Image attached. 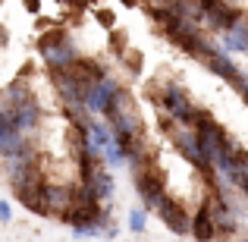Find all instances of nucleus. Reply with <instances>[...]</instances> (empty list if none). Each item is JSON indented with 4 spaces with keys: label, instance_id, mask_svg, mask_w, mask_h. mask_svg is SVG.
Masks as SVG:
<instances>
[{
    "label": "nucleus",
    "instance_id": "nucleus-1",
    "mask_svg": "<svg viewBox=\"0 0 248 242\" xmlns=\"http://www.w3.org/2000/svg\"><path fill=\"white\" fill-rule=\"evenodd\" d=\"M164 129H167L170 142H173L176 154H182V161L192 163V167L201 173V179L211 186V182L217 179V170H214L211 158L204 154V148H201V142H198V135H195V129H192V126H182V123H173V120H167V116H164Z\"/></svg>",
    "mask_w": 248,
    "mask_h": 242
},
{
    "label": "nucleus",
    "instance_id": "nucleus-2",
    "mask_svg": "<svg viewBox=\"0 0 248 242\" xmlns=\"http://www.w3.org/2000/svg\"><path fill=\"white\" fill-rule=\"evenodd\" d=\"M132 176H135V192H139L145 211H157V208L167 201V182H164V173H160L157 161L145 163V167H141L139 173H132Z\"/></svg>",
    "mask_w": 248,
    "mask_h": 242
},
{
    "label": "nucleus",
    "instance_id": "nucleus-3",
    "mask_svg": "<svg viewBox=\"0 0 248 242\" xmlns=\"http://www.w3.org/2000/svg\"><path fill=\"white\" fill-rule=\"evenodd\" d=\"M38 54H41L47 73H54V69H69L76 60H79V50L73 48V41H69L63 32H54V35L41 38V44H38Z\"/></svg>",
    "mask_w": 248,
    "mask_h": 242
},
{
    "label": "nucleus",
    "instance_id": "nucleus-4",
    "mask_svg": "<svg viewBox=\"0 0 248 242\" xmlns=\"http://www.w3.org/2000/svg\"><path fill=\"white\" fill-rule=\"evenodd\" d=\"M201 63H204V66L211 69V73L217 76V79L230 82L236 91L242 88V85H248V73H242V66H239V63L232 60V54L223 48V44H217V48H214V54H211V57H204Z\"/></svg>",
    "mask_w": 248,
    "mask_h": 242
},
{
    "label": "nucleus",
    "instance_id": "nucleus-5",
    "mask_svg": "<svg viewBox=\"0 0 248 242\" xmlns=\"http://www.w3.org/2000/svg\"><path fill=\"white\" fill-rule=\"evenodd\" d=\"M201 13H204V29L211 32V35H217V32L223 35L245 10L236 6V3H230V0H201Z\"/></svg>",
    "mask_w": 248,
    "mask_h": 242
},
{
    "label": "nucleus",
    "instance_id": "nucleus-6",
    "mask_svg": "<svg viewBox=\"0 0 248 242\" xmlns=\"http://www.w3.org/2000/svg\"><path fill=\"white\" fill-rule=\"evenodd\" d=\"M120 88H123V82L116 79L113 73H104L94 85H88V88H85V107H88V113L91 116H101L104 110H107L110 97H113Z\"/></svg>",
    "mask_w": 248,
    "mask_h": 242
},
{
    "label": "nucleus",
    "instance_id": "nucleus-7",
    "mask_svg": "<svg viewBox=\"0 0 248 242\" xmlns=\"http://www.w3.org/2000/svg\"><path fill=\"white\" fill-rule=\"evenodd\" d=\"M76 201V186L69 182H44V214L63 217Z\"/></svg>",
    "mask_w": 248,
    "mask_h": 242
},
{
    "label": "nucleus",
    "instance_id": "nucleus-8",
    "mask_svg": "<svg viewBox=\"0 0 248 242\" xmlns=\"http://www.w3.org/2000/svg\"><path fill=\"white\" fill-rule=\"evenodd\" d=\"M82 186H88L91 192H94V198L101 201V205H110V198H113V189H116V182H113V176H110V167L101 161L94 170H91V176L82 182Z\"/></svg>",
    "mask_w": 248,
    "mask_h": 242
},
{
    "label": "nucleus",
    "instance_id": "nucleus-9",
    "mask_svg": "<svg viewBox=\"0 0 248 242\" xmlns=\"http://www.w3.org/2000/svg\"><path fill=\"white\" fill-rule=\"evenodd\" d=\"M157 214H160V220L170 226V233H176V236H186L188 226H192V214H188L179 201H170L167 198L164 205L157 208Z\"/></svg>",
    "mask_w": 248,
    "mask_h": 242
},
{
    "label": "nucleus",
    "instance_id": "nucleus-10",
    "mask_svg": "<svg viewBox=\"0 0 248 242\" xmlns=\"http://www.w3.org/2000/svg\"><path fill=\"white\" fill-rule=\"evenodd\" d=\"M188 233L195 236V242H214V239H217V224H214V214H211V208H207V201L198 205Z\"/></svg>",
    "mask_w": 248,
    "mask_h": 242
},
{
    "label": "nucleus",
    "instance_id": "nucleus-11",
    "mask_svg": "<svg viewBox=\"0 0 248 242\" xmlns=\"http://www.w3.org/2000/svg\"><path fill=\"white\" fill-rule=\"evenodd\" d=\"M88 139H91V148L104 151V148L113 142V129H110V123H107V120H97V116H91V120H88Z\"/></svg>",
    "mask_w": 248,
    "mask_h": 242
},
{
    "label": "nucleus",
    "instance_id": "nucleus-12",
    "mask_svg": "<svg viewBox=\"0 0 248 242\" xmlns=\"http://www.w3.org/2000/svg\"><path fill=\"white\" fill-rule=\"evenodd\" d=\"M145 226H148V211L145 208H132V211H129V230H132L135 236H141Z\"/></svg>",
    "mask_w": 248,
    "mask_h": 242
},
{
    "label": "nucleus",
    "instance_id": "nucleus-13",
    "mask_svg": "<svg viewBox=\"0 0 248 242\" xmlns=\"http://www.w3.org/2000/svg\"><path fill=\"white\" fill-rule=\"evenodd\" d=\"M13 220V208H10V201H0V224H10Z\"/></svg>",
    "mask_w": 248,
    "mask_h": 242
},
{
    "label": "nucleus",
    "instance_id": "nucleus-14",
    "mask_svg": "<svg viewBox=\"0 0 248 242\" xmlns=\"http://www.w3.org/2000/svg\"><path fill=\"white\" fill-rule=\"evenodd\" d=\"M6 44V29H0V48Z\"/></svg>",
    "mask_w": 248,
    "mask_h": 242
},
{
    "label": "nucleus",
    "instance_id": "nucleus-15",
    "mask_svg": "<svg viewBox=\"0 0 248 242\" xmlns=\"http://www.w3.org/2000/svg\"><path fill=\"white\" fill-rule=\"evenodd\" d=\"M236 242H248V236H239V239H236Z\"/></svg>",
    "mask_w": 248,
    "mask_h": 242
},
{
    "label": "nucleus",
    "instance_id": "nucleus-16",
    "mask_svg": "<svg viewBox=\"0 0 248 242\" xmlns=\"http://www.w3.org/2000/svg\"><path fill=\"white\" fill-rule=\"evenodd\" d=\"M94 242H110V239H94Z\"/></svg>",
    "mask_w": 248,
    "mask_h": 242
}]
</instances>
